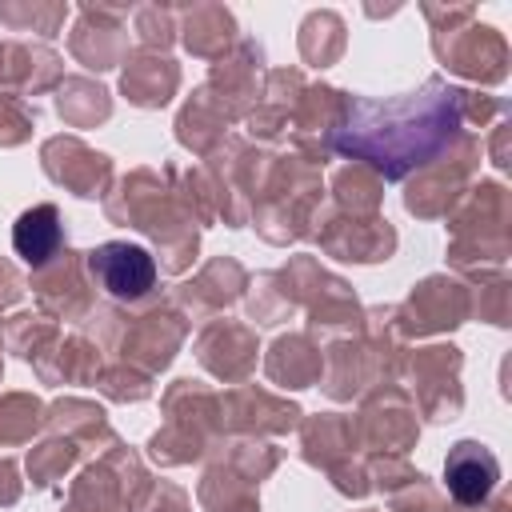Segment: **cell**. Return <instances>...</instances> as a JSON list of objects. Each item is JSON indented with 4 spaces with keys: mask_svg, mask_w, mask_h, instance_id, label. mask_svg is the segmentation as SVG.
Segmentation results:
<instances>
[{
    "mask_svg": "<svg viewBox=\"0 0 512 512\" xmlns=\"http://www.w3.org/2000/svg\"><path fill=\"white\" fill-rule=\"evenodd\" d=\"M496 476H500V468L480 444L464 440V444L452 448V456H448V488H452V496L460 504H480L492 492Z\"/></svg>",
    "mask_w": 512,
    "mask_h": 512,
    "instance_id": "7a4b0ae2",
    "label": "cell"
},
{
    "mask_svg": "<svg viewBox=\"0 0 512 512\" xmlns=\"http://www.w3.org/2000/svg\"><path fill=\"white\" fill-rule=\"evenodd\" d=\"M92 276L120 300H136L152 288L156 280V264L144 248L136 244H104L100 252H92Z\"/></svg>",
    "mask_w": 512,
    "mask_h": 512,
    "instance_id": "6da1fadb",
    "label": "cell"
},
{
    "mask_svg": "<svg viewBox=\"0 0 512 512\" xmlns=\"http://www.w3.org/2000/svg\"><path fill=\"white\" fill-rule=\"evenodd\" d=\"M12 244H16V252H20L28 264L48 260V256L56 252V244H60V216H56V208H52V204H40V208L24 212V216L16 220Z\"/></svg>",
    "mask_w": 512,
    "mask_h": 512,
    "instance_id": "3957f363",
    "label": "cell"
}]
</instances>
